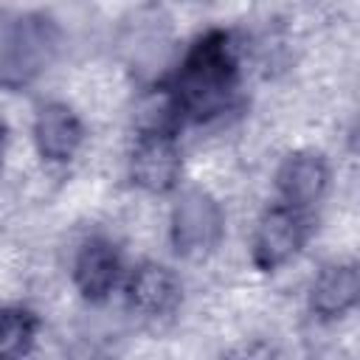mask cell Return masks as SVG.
I'll return each instance as SVG.
<instances>
[{"mask_svg":"<svg viewBox=\"0 0 360 360\" xmlns=\"http://www.w3.org/2000/svg\"><path fill=\"white\" fill-rule=\"evenodd\" d=\"M180 121L208 124L239 104L242 45L225 28H208L180 56L174 76L166 82Z\"/></svg>","mask_w":360,"mask_h":360,"instance_id":"obj_1","label":"cell"},{"mask_svg":"<svg viewBox=\"0 0 360 360\" xmlns=\"http://www.w3.org/2000/svg\"><path fill=\"white\" fill-rule=\"evenodd\" d=\"M62 45L59 22L42 11L0 17V87L20 90L39 79Z\"/></svg>","mask_w":360,"mask_h":360,"instance_id":"obj_2","label":"cell"},{"mask_svg":"<svg viewBox=\"0 0 360 360\" xmlns=\"http://www.w3.org/2000/svg\"><path fill=\"white\" fill-rule=\"evenodd\" d=\"M225 233V214L214 194L205 188H186L169 217V239L177 256L202 259L208 256Z\"/></svg>","mask_w":360,"mask_h":360,"instance_id":"obj_3","label":"cell"},{"mask_svg":"<svg viewBox=\"0 0 360 360\" xmlns=\"http://www.w3.org/2000/svg\"><path fill=\"white\" fill-rule=\"evenodd\" d=\"M309 239V219L301 211H292L287 205L267 208L250 236V262L262 273H273L284 264H290L301 248Z\"/></svg>","mask_w":360,"mask_h":360,"instance_id":"obj_4","label":"cell"},{"mask_svg":"<svg viewBox=\"0 0 360 360\" xmlns=\"http://www.w3.org/2000/svg\"><path fill=\"white\" fill-rule=\"evenodd\" d=\"M124 31H121V53L127 59V65L138 73V76H155L172 53V28H169V17L163 8L146 6L132 11L124 20Z\"/></svg>","mask_w":360,"mask_h":360,"instance_id":"obj_5","label":"cell"},{"mask_svg":"<svg viewBox=\"0 0 360 360\" xmlns=\"http://www.w3.org/2000/svg\"><path fill=\"white\" fill-rule=\"evenodd\" d=\"M180 174H183V152L177 135L143 132L135 138V146L129 152L132 186L149 194H166L177 188Z\"/></svg>","mask_w":360,"mask_h":360,"instance_id":"obj_6","label":"cell"},{"mask_svg":"<svg viewBox=\"0 0 360 360\" xmlns=\"http://www.w3.org/2000/svg\"><path fill=\"white\" fill-rule=\"evenodd\" d=\"M183 284L177 273L160 262H141L124 278V301L132 315L158 321L180 307Z\"/></svg>","mask_w":360,"mask_h":360,"instance_id":"obj_7","label":"cell"},{"mask_svg":"<svg viewBox=\"0 0 360 360\" xmlns=\"http://www.w3.org/2000/svg\"><path fill=\"white\" fill-rule=\"evenodd\" d=\"M70 273H73V284L84 301H90V304L107 301L124 276V262H121L118 245L101 233L87 236L76 248Z\"/></svg>","mask_w":360,"mask_h":360,"instance_id":"obj_8","label":"cell"},{"mask_svg":"<svg viewBox=\"0 0 360 360\" xmlns=\"http://www.w3.org/2000/svg\"><path fill=\"white\" fill-rule=\"evenodd\" d=\"M84 143V124L65 101H45L34 115V146L45 163L62 166L76 158Z\"/></svg>","mask_w":360,"mask_h":360,"instance_id":"obj_9","label":"cell"},{"mask_svg":"<svg viewBox=\"0 0 360 360\" xmlns=\"http://www.w3.org/2000/svg\"><path fill=\"white\" fill-rule=\"evenodd\" d=\"M329 188V163L318 152H292L276 172V191L281 205L307 214Z\"/></svg>","mask_w":360,"mask_h":360,"instance_id":"obj_10","label":"cell"},{"mask_svg":"<svg viewBox=\"0 0 360 360\" xmlns=\"http://www.w3.org/2000/svg\"><path fill=\"white\" fill-rule=\"evenodd\" d=\"M360 298V273L352 262H332L318 270L309 284L307 304L309 312L321 321H338L354 309Z\"/></svg>","mask_w":360,"mask_h":360,"instance_id":"obj_11","label":"cell"},{"mask_svg":"<svg viewBox=\"0 0 360 360\" xmlns=\"http://www.w3.org/2000/svg\"><path fill=\"white\" fill-rule=\"evenodd\" d=\"M39 318L25 307H0V360H22L37 340Z\"/></svg>","mask_w":360,"mask_h":360,"instance_id":"obj_12","label":"cell"},{"mask_svg":"<svg viewBox=\"0 0 360 360\" xmlns=\"http://www.w3.org/2000/svg\"><path fill=\"white\" fill-rule=\"evenodd\" d=\"M219 360H278V349L270 340L253 338V340H242L231 346Z\"/></svg>","mask_w":360,"mask_h":360,"instance_id":"obj_13","label":"cell"},{"mask_svg":"<svg viewBox=\"0 0 360 360\" xmlns=\"http://www.w3.org/2000/svg\"><path fill=\"white\" fill-rule=\"evenodd\" d=\"M6 146H8V135H6V127H0V172L6 163Z\"/></svg>","mask_w":360,"mask_h":360,"instance_id":"obj_14","label":"cell"}]
</instances>
